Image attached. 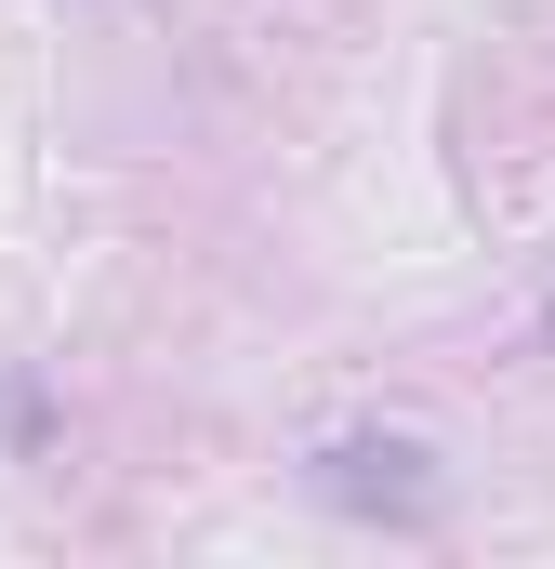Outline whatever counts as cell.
<instances>
[{
    "instance_id": "obj_1",
    "label": "cell",
    "mask_w": 555,
    "mask_h": 569,
    "mask_svg": "<svg viewBox=\"0 0 555 569\" xmlns=\"http://www.w3.org/2000/svg\"><path fill=\"white\" fill-rule=\"evenodd\" d=\"M317 490H331V503H384V517H423V503H436L411 437H344V450H317Z\"/></svg>"
}]
</instances>
